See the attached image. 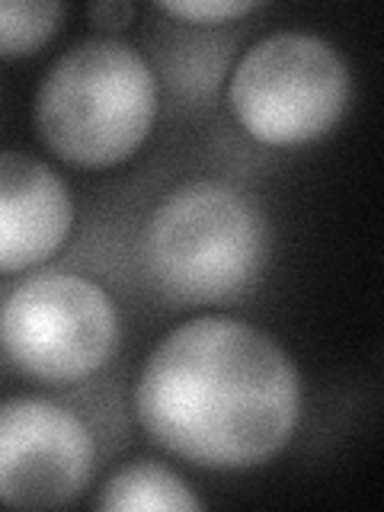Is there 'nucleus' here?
Returning a JSON list of instances; mask_svg holds the SVG:
<instances>
[{
    "label": "nucleus",
    "mask_w": 384,
    "mask_h": 512,
    "mask_svg": "<svg viewBox=\"0 0 384 512\" xmlns=\"http://www.w3.org/2000/svg\"><path fill=\"white\" fill-rule=\"evenodd\" d=\"M135 420L192 468L237 474L276 461L304 416L288 349L231 314H196L160 336L132 391Z\"/></svg>",
    "instance_id": "1"
},
{
    "label": "nucleus",
    "mask_w": 384,
    "mask_h": 512,
    "mask_svg": "<svg viewBox=\"0 0 384 512\" xmlns=\"http://www.w3.org/2000/svg\"><path fill=\"white\" fill-rule=\"evenodd\" d=\"M272 253V228L247 189L186 180L160 196L138 234L148 282L173 304L215 308L244 298Z\"/></svg>",
    "instance_id": "2"
},
{
    "label": "nucleus",
    "mask_w": 384,
    "mask_h": 512,
    "mask_svg": "<svg viewBox=\"0 0 384 512\" xmlns=\"http://www.w3.org/2000/svg\"><path fill=\"white\" fill-rule=\"evenodd\" d=\"M157 112L154 64L119 36H87L64 48L32 96L45 151L77 170L128 164L154 135Z\"/></svg>",
    "instance_id": "3"
},
{
    "label": "nucleus",
    "mask_w": 384,
    "mask_h": 512,
    "mask_svg": "<svg viewBox=\"0 0 384 512\" xmlns=\"http://www.w3.org/2000/svg\"><path fill=\"white\" fill-rule=\"evenodd\" d=\"M352 103V71L330 39L276 29L237 58L228 109L244 135L266 148H304L327 138Z\"/></svg>",
    "instance_id": "4"
},
{
    "label": "nucleus",
    "mask_w": 384,
    "mask_h": 512,
    "mask_svg": "<svg viewBox=\"0 0 384 512\" xmlns=\"http://www.w3.org/2000/svg\"><path fill=\"white\" fill-rule=\"evenodd\" d=\"M119 346V301L80 272L32 269L0 301V349L29 381L84 384L109 368Z\"/></svg>",
    "instance_id": "5"
},
{
    "label": "nucleus",
    "mask_w": 384,
    "mask_h": 512,
    "mask_svg": "<svg viewBox=\"0 0 384 512\" xmlns=\"http://www.w3.org/2000/svg\"><path fill=\"white\" fill-rule=\"evenodd\" d=\"M96 468V432L74 407L42 394L0 400V506H71L93 484Z\"/></svg>",
    "instance_id": "6"
},
{
    "label": "nucleus",
    "mask_w": 384,
    "mask_h": 512,
    "mask_svg": "<svg viewBox=\"0 0 384 512\" xmlns=\"http://www.w3.org/2000/svg\"><path fill=\"white\" fill-rule=\"evenodd\" d=\"M77 224V199L48 160L0 151V276L42 269L68 244Z\"/></svg>",
    "instance_id": "7"
},
{
    "label": "nucleus",
    "mask_w": 384,
    "mask_h": 512,
    "mask_svg": "<svg viewBox=\"0 0 384 512\" xmlns=\"http://www.w3.org/2000/svg\"><path fill=\"white\" fill-rule=\"evenodd\" d=\"M96 509L109 512H141V509H180L196 512L202 509V496L189 487V480L173 468L151 458H138L132 464L112 471L93 496Z\"/></svg>",
    "instance_id": "8"
},
{
    "label": "nucleus",
    "mask_w": 384,
    "mask_h": 512,
    "mask_svg": "<svg viewBox=\"0 0 384 512\" xmlns=\"http://www.w3.org/2000/svg\"><path fill=\"white\" fill-rule=\"evenodd\" d=\"M68 16L61 0H23V4H7L0 0V61L36 55L48 45Z\"/></svg>",
    "instance_id": "9"
},
{
    "label": "nucleus",
    "mask_w": 384,
    "mask_h": 512,
    "mask_svg": "<svg viewBox=\"0 0 384 512\" xmlns=\"http://www.w3.org/2000/svg\"><path fill=\"white\" fill-rule=\"evenodd\" d=\"M157 10L180 23L221 26V23L244 20V16L260 10V4H253V0H164V4H157Z\"/></svg>",
    "instance_id": "10"
},
{
    "label": "nucleus",
    "mask_w": 384,
    "mask_h": 512,
    "mask_svg": "<svg viewBox=\"0 0 384 512\" xmlns=\"http://www.w3.org/2000/svg\"><path fill=\"white\" fill-rule=\"evenodd\" d=\"M138 7L128 4V0H103V4H90L87 7V16L93 26L100 29H109V32H122L132 26Z\"/></svg>",
    "instance_id": "11"
}]
</instances>
